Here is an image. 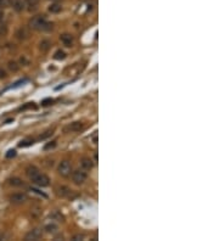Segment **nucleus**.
<instances>
[{
	"mask_svg": "<svg viewBox=\"0 0 219 241\" xmlns=\"http://www.w3.org/2000/svg\"><path fill=\"white\" fill-rule=\"evenodd\" d=\"M31 27L33 29H37V31H50L53 28V23L48 21L44 16H35L33 17L32 21H31Z\"/></svg>",
	"mask_w": 219,
	"mask_h": 241,
	"instance_id": "f257e3e1",
	"label": "nucleus"
},
{
	"mask_svg": "<svg viewBox=\"0 0 219 241\" xmlns=\"http://www.w3.org/2000/svg\"><path fill=\"white\" fill-rule=\"evenodd\" d=\"M87 178H88V175H87V173L84 172V169H83V171L77 169V171H74V172L72 173V180H73V183L77 184V185L84 184L85 180H87Z\"/></svg>",
	"mask_w": 219,
	"mask_h": 241,
	"instance_id": "f03ea898",
	"label": "nucleus"
},
{
	"mask_svg": "<svg viewBox=\"0 0 219 241\" xmlns=\"http://www.w3.org/2000/svg\"><path fill=\"white\" fill-rule=\"evenodd\" d=\"M57 172L59 174L62 175V177H68L72 172V164L69 163L68 161H62L61 163L59 164V168H57Z\"/></svg>",
	"mask_w": 219,
	"mask_h": 241,
	"instance_id": "7ed1b4c3",
	"label": "nucleus"
},
{
	"mask_svg": "<svg viewBox=\"0 0 219 241\" xmlns=\"http://www.w3.org/2000/svg\"><path fill=\"white\" fill-rule=\"evenodd\" d=\"M84 129V123L82 122H73L71 124H68L65 128V131H72V133H77Z\"/></svg>",
	"mask_w": 219,
	"mask_h": 241,
	"instance_id": "20e7f679",
	"label": "nucleus"
},
{
	"mask_svg": "<svg viewBox=\"0 0 219 241\" xmlns=\"http://www.w3.org/2000/svg\"><path fill=\"white\" fill-rule=\"evenodd\" d=\"M42 236H43V231L40 229H33L31 230L27 235H26V240H33V241H37L39 240V239H42Z\"/></svg>",
	"mask_w": 219,
	"mask_h": 241,
	"instance_id": "39448f33",
	"label": "nucleus"
},
{
	"mask_svg": "<svg viewBox=\"0 0 219 241\" xmlns=\"http://www.w3.org/2000/svg\"><path fill=\"white\" fill-rule=\"evenodd\" d=\"M27 195L23 194V192H16V194H12L10 196V201L12 203H23L27 201Z\"/></svg>",
	"mask_w": 219,
	"mask_h": 241,
	"instance_id": "423d86ee",
	"label": "nucleus"
},
{
	"mask_svg": "<svg viewBox=\"0 0 219 241\" xmlns=\"http://www.w3.org/2000/svg\"><path fill=\"white\" fill-rule=\"evenodd\" d=\"M49 182H50V179L45 174H43V173H40V174L33 180L34 184H37L38 186H42V187H45V186L49 185Z\"/></svg>",
	"mask_w": 219,
	"mask_h": 241,
	"instance_id": "0eeeda50",
	"label": "nucleus"
},
{
	"mask_svg": "<svg viewBox=\"0 0 219 241\" xmlns=\"http://www.w3.org/2000/svg\"><path fill=\"white\" fill-rule=\"evenodd\" d=\"M10 6H12V9L16 12H21L24 10L26 4L23 0H10Z\"/></svg>",
	"mask_w": 219,
	"mask_h": 241,
	"instance_id": "6e6552de",
	"label": "nucleus"
},
{
	"mask_svg": "<svg viewBox=\"0 0 219 241\" xmlns=\"http://www.w3.org/2000/svg\"><path fill=\"white\" fill-rule=\"evenodd\" d=\"M60 39H61V42H62V44L65 45V46H72L73 45V42H74V39H73V37L71 35V34H67V33H65V34H62L61 37H60Z\"/></svg>",
	"mask_w": 219,
	"mask_h": 241,
	"instance_id": "1a4fd4ad",
	"label": "nucleus"
},
{
	"mask_svg": "<svg viewBox=\"0 0 219 241\" xmlns=\"http://www.w3.org/2000/svg\"><path fill=\"white\" fill-rule=\"evenodd\" d=\"M80 166H82V168H83L84 171H90V169L94 167V163H93V161H91L89 157H83V158L80 160Z\"/></svg>",
	"mask_w": 219,
	"mask_h": 241,
	"instance_id": "9d476101",
	"label": "nucleus"
},
{
	"mask_svg": "<svg viewBox=\"0 0 219 241\" xmlns=\"http://www.w3.org/2000/svg\"><path fill=\"white\" fill-rule=\"evenodd\" d=\"M56 194L61 197H66L71 194V190H69L68 187H66V186H59V187L56 189Z\"/></svg>",
	"mask_w": 219,
	"mask_h": 241,
	"instance_id": "9b49d317",
	"label": "nucleus"
},
{
	"mask_svg": "<svg viewBox=\"0 0 219 241\" xmlns=\"http://www.w3.org/2000/svg\"><path fill=\"white\" fill-rule=\"evenodd\" d=\"M24 4H26V6L28 8V10L33 11L38 8L39 0H24Z\"/></svg>",
	"mask_w": 219,
	"mask_h": 241,
	"instance_id": "f8f14e48",
	"label": "nucleus"
},
{
	"mask_svg": "<svg viewBox=\"0 0 219 241\" xmlns=\"http://www.w3.org/2000/svg\"><path fill=\"white\" fill-rule=\"evenodd\" d=\"M61 10H62V6H61L59 3H54V4H51V5L49 6V11H50L51 13H59Z\"/></svg>",
	"mask_w": 219,
	"mask_h": 241,
	"instance_id": "ddd939ff",
	"label": "nucleus"
},
{
	"mask_svg": "<svg viewBox=\"0 0 219 241\" xmlns=\"http://www.w3.org/2000/svg\"><path fill=\"white\" fill-rule=\"evenodd\" d=\"M33 144H34V140L31 139V138H27V139L21 140L20 144H18V146H20V147H28V146H31Z\"/></svg>",
	"mask_w": 219,
	"mask_h": 241,
	"instance_id": "4468645a",
	"label": "nucleus"
},
{
	"mask_svg": "<svg viewBox=\"0 0 219 241\" xmlns=\"http://www.w3.org/2000/svg\"><path fill=\"white\" fill-rule=\"evenodd\" d=\"M9 183L12 186H24V183L22 182L20 178H11L10 180H9Z\"/></svg>",
	"mask_w": 219,
	"mask_h": 241,
	"instance_id": "2eb2a0df",
	"label": "nucleus"
},
{
	"mask_svg": "<svg viewBox=\"0 0 219 241\" xmlns=\"http://www.w3.org/2000/svg\"><path fill=\"white\" fill-rule=\"evenodd\" d=\"M16 35H17V38L18 39H26L27 37H28V32L24 29V28H20L18 31H17V33H16Z\"/></svg>",
	"mask_w": 219,
	"mask_h": 241,
	"instance_id": "dca6fc26",
	"label": "nucleus"
},
{
	"mask_svg": "<svg viewBox=\"0 0 219 241\" xmlns=\"http://www.w3.org/2000/svg\"><path fill=\"white\" fill-rule=\"evenodd\" d=\"M54 59L55 60H65L66 59V53L62 51V50H57L54 55Z\"/></svg>",
	"mask_w": 219,
	"mask_h": 241,
	"instance_id": "f3484780",
	"label": "nucleus"
},
{
	"mask_svg": "<svg viewBox=\"0 0 219 241\" xmlns=\"http://www.w3.org/2000/svg\"><path fill=\"white\" fill-rule=\"evenodd\" d=\"M27 82H28V79H27V78H23V79H21V80L16 82L15 84H12L11 87H9V89H15V88L21 87V85H23V84H24V83H27Z\"/></svg>",
	"mask_w": 219,
	"mask_h": 241,
	"instance_id": "a211bd4d",
	"label": "nucleus"
},
{
	"mask_svg": "<svg viewBox=\"0 0 219 241\" xmlns=\"http://www.w3.org/2000/svg\"><path fill=\"white\" fill-rule=\"evenodd\" d=\"M8 67L10 68V71H12V72L18 71V65H17L15 61H10V62H9V65H8Z\"/></svg>",
	"mask_w": 219,
	"mask_h": 241,
	"instance_id": "6ab92c4d",
	"label": "nucleus"
},
{
	"mask_svg": "<svg viewBox=\"0 0 219 241\" xmlns=\"http://www.w3.org/2000/svg\"><path fill=\"white\" fill-rule=\"evenodd\" d=\"M49 48H50V43H49L48 40H43V42L40 43V50H43V51H46Z\"/></svg>",
	"mask_w": 219,
	"mask_h": 241,
	"instance_id": "aec40b11",
	"label": "nucleus"
},
{
	"mask_svg": "<svg viewBox=\"0 0 219 241\" xmlns=\"http://www.w3.org/2000/svg\"><path fill=\"white\" fill-rule=\"evenodd\" d=\"M45 230H46L48 233H55V231L57 230V227H56L55 224H48V225L45 227Z\"/></svg>",
	"mask_w": 219,
	"mask_h": 241,
	"instance_id": "412c9836",
	"label": "nucleus"
},
{
	"mask_svg": "<svg viewBox=\"0 0 219 241\" xmlns=\"http://www.w3.org/2000/svg\"><path fill=\"white\" fill-rule=\"evenodd\" d=\"M10 6V0H0V9H6Z\"/></svg>",
	"mask_w": 219,
	"mask_h": 241,
	"instance_id": "4be33fe9",
	"label": "nucleus"
},
{
	"mask_svg": "<svg viewBox=\"0 0 219 241\" xmlns=\"http://www.w3.org/2000/svg\"><path fill=\"white\" fill-rule=\"evenodd\" d=\"M53 131H46L44 134H42L40 136H39V139H42V140H44V139H46V138H49V136H51L53 135Z\"/></svg>",
	"mask_w": 219,
	"mask_h": 241,
	"instance_id": "5701e85b",
	"label": "nucleus"
},
{
	"mask_svg": "<svg viewBox=\"0 0 219 241\" xmlns=\"http://www.w3.org/2000/svg\"><path fill=\"white\" fill-rule=\"evenodd\" d=\"M35 107H37V106L34 105V102H28L27 105L22 106V107H21L20 110H21V111H24V110H27V109H35Z\"/></svg>",
	"mask_w": 219,
	"mask_h": 241,
	"instance_id": "b1692460",
	"label": "nucleus"
},
{
	"mask_svg": "<svg viewBox=\"0 0 219 241\" xmlns=\"http://www.w3.org/2000/svg\"><path fill=\"white\" fill-rule=\"evenodd\" d=\"M6 33H8V27L4 23L3 24L0 23V35H5Z\"/></svg>",
	"mask_w": 219,
	"mask_h": 241,
	"instance_id": "393cba45",
	"label": "nucleus"
},
{
	"mask_svg": "<svg viewBox=\"0 0 219 241\" xmlns=\"http://www.w3.org/2000/svg\"><path fill=\"white\" fill-rule=\"evenodd\" d=\"M55 146H56V141H51V142H49V144H46V145L44 146V150H50V149H54Z\"/></svg>",
	"mask_w": 219,
	"mask_h": 241,
	"instance_id": "a878e982",
	"label": "nucleus"
},
{
	"mask_svg": "<svg viewBox=\"0 0 219 241\" xmlns=\"http://www.w3.org/2000/svg\"><path fill=\"white\" fill-rule=\"evenodd\" d=\"M51 218H57V220H59V222H64V217H62V216H61V214H60L57 211H56L54 214L51 216Z\"/></svg>",
	"mask_w": 219,
	"mask_h": 241,
	"instance_id": "bb28decb",
	"label": "nucleus"
},
{
	"mask_svg": "<svg viewBox=\"0 0 219 241\" xmlns=\"http://www.w3.org/2000/svg\"><path fill=\"white\" fill-rule=\"evenodd\" d=\"M53 102H54L53 99H45L43 102H42V105H43V106H49V105H51Z\"/></svg>",
	"mask_w": 219,
	"mask_h": 241,
	"instance_id": "cd10ccee",
	"label": "nucleus"
},
{
	"mask_svg": "<svg viewBox=\"0 0 219 241\" xmlns=\"http://www.w3.org/2000/svg\"><path fill=\"white\" fill-rule=\"evenodd\" d=\"M15 156H16V151H15V150H9L8 153H6V157H8V158L15 157Z\"/></svg>",
	"mask_w": 219,
	"mask_h": 241,
	"instance_id": "c85d7f7f",
	"label": "nucleus"
},
{
	"mask_svg": "<svg viewBox=\"0 0 219 241\" xmlns=\"http://www.w3.org/2000/svg\"><path fill=\"white\" fill-rule=\"evenodd\" d=\"M83 239H84V235H80V234H79V235H74V236L72 238V240H73V241L83 240Z\"/></svg>",
	"mask_w": 219,
	"mask_h": 241,
	"instance_id": "c756f323",
	"label": "nucleus"
},
{
	"mask_svg": "<svg viewBox=\"0 0 219 241\" xmlns=\"http://www.w3.org/2000/svg\"><path fill=\"white\" fill-rule=\"evenodd\" d=\"M91 139H93V142H94V144H98V131H95V133L93 134Z\"/></svg>",
	"mask_w": 219,
	"mask_h": 241,
	"instance_id": "7c9ffc66",
	"label": "nucleus"
},
{
	"mask_svg": "<svg viewBox=\"0 0 219 241\" xmlns=\"http://www.w3.org/2000/svg\"><path fill=\"white\" fill-rule=\"evenodd\" d=\"M6 72L3 69V68H0V79H3V78H6Z\"/></svg>",
	"mask_w": 219,
	"mask_h": 241,
	"instance_id": "2f4dec72",
	"label": "nucleus"
},
{
	"mask_svg": "<svg viewBox=\"0 0 219 241\" xmlns=\"http://www.w3.org/2000/svg\"><path fill=\"white\" fill-rule=\"evenodd\" d=\"M32 191H34V192H37V194H39V195H42V196L45 197V198L48 197V196H46V195H45V194H44V192H42V191H39V190H37V189H34V187H32Z\"/></svg>",
	"mask_w": 219,
	"mask_h": 241,
	"instance_id": "473e14b6",
	"label": "nucleus"
},
{
	"mask_svg": "<svg viewBox=\"0 0 219 241\" xmlns=\"http://www.w3.org/2000/svg\"><path fill=\"white\" fill-rule=\"evenodd\" d=\"M4 20V11L0 9V21H3Z\"/></svg>",
	"mask_w": 219,
	"mask_h": 241,
	"instance_id": "72a5a7b5",
	"label": "nucleus"
}]
</instances>
